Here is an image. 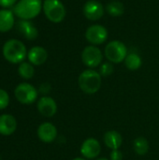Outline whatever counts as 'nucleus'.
I'll list each match as a JSON object with an SVG mask.
<instances>
[{"instance_id":"f257e3e1","label":"nucleus","mask_w":159,"mask_h":160,"mask_svg":"<svg viewBox=\"0 0 159 160\" xmlns=\"http://www.w3.org/2000/svg\"><path fill=\"white\" fill-rule=\"evenodd\" d=\"M41 0H20L13 6V13L22 20H31L37 17L42 8Z\"/></svg>"},{"instance_id":"f03ea898","label":"nucleus","mask_w":159,"mask_h":160,"mask_svg":"<svg viewBox=\"0 0 159 160\" xmlns=\"http://www.w3.org/2000/svg\"><path fill=\"white\" fill-rule=\"evenodd\" d=\"M78 83L83 93L87 95L96 94L101 86V75L96 70L86 69L80 74Z\"/></svg>"},{"instance_id":"7ed1b4c3","label":"nucleus","mask_w":159,"mask_h":160,"mask_svg":"<svg viewBox=\"0 0 159 160\" xmlns=\"http://www.w3.org/2000/svg\"><path fill=\"white\" fill-rule=\"evenodd\" d=\"M3 55L8 62L18 64L25 59L27 51L22 41L18 39H9L3 46Z\"/></svg>"},{"instance_id":"20e7f679","label":"nucleus","mask_w":159,"mask_h":160,"mask_svg":"<svg viewBox=\"0 0 159 160\" xmlns=\"http://www.w3.org/2000/svg\"><path fill=\"white\" fill-rule=\"evenodd\" d=\"M42 8L47 19L54 23L63 22L67 14L66 8L60 0H44Z\"/></svg>"},{"instance_id":"39448f33","label":"nucleus","mask_w":159,"mask_h":160,"mask_svg":"<svg viewBox=\"0 0 159 160\" xmlns=\"http://www.w3.org/2000/svg\"><path fill=\"white\" fill-rule=\"evenodd\" d=\"M105 56L111 63L119 64L125 61L127 56V46L119 40H112L109 42L105 47Z\"/></svg>"},{"instance_id":"423d86ee","label":"nucleus","mask_w":159,"mask_h":160,"mask_svg":"<svg viewBox=\"0 0 159 160\" xmlns=\"http://www.w3.org/2000/svg\"><path fill=\"white\" fill-rule=\"evenodd\" d=\"M15 98L22 104H32L37 98V89L30 83L22 82L20 83L14 91Z\"/></svg>"},{"instance_id":"0eeeda50","label":"nucleus","mask_w":159,"mask_h":160,"mask_svg":"<svg viewBox=\"0 0 159 160\" xmlns=\"http://www.w3.org/2000/svg\"><path fill=\"white\" fill-rule=\"evenodd\" d=\"M102 59L103 55L100 49L95 45L86 46L82 52V63L90 68L98 67L101 64Z\"/></svg>"},{"instance_id":"6e6552de","label":"nucleus","mask_w":159,"mask_h":160,"mask_svg":"<svg viewBox=\"0 0 159 160\" xmlns=\"http://www.w3.org/2000/svg\"><path fill=\"white\" fill-rule=\"evenodd\" d=\"M85 38L93 45L103 44L108 38V31L101 24H93L86 29Z\"/></svg>"},{"instance_id":"1a4fd4ad","label":"nucleus","mask_w":159,"mask_h":160,"mask_svg":"<svg viewBox=\"0 0 159 160\" xmlns=\"http://www.w3.org/2000/svg\"><path fill=\"white\" fill-rule=\"evenodd\" d=\"M83 15L90 21H97L104 15L105 8L103 5L97 0H88L82 8Z\"/></svg>"},{"instance_id":"9d476101","label":"nucleus","mask_w":159,"mask_h":160,"mask_svg":"<svg viewBox=\"0 0 159 160\" xmlns=\"http://www.w3.org/2000/svg\"><path fill=\"white\" fill-rule=\"evenodd\" d=\"M101 151V146L95 138L86 139L81 146V154L86 159L97 158Z\"/></svg>"},{"instance_id":"9b49d317","label":"nucleus","mask_w":159,"mask_h":160,"mask_svg":"<svg viewBox=\"0 0 159 160\" xmlns=\"http://www.w3.org/2000/svg\"><path fill=\"white\" fill-rule=\"evenodd\" d=\"M37 110L39 113L45 117H52L57 112V105L51 97H42L37 102Z\"/></svg>"},{"instance_id":"f8f14e48","label":"nucleus","mask_w":159,"mask_h":160,"mask_svg":"<svg viewBox=\"0 0 159 160\" xmlns=\"http://www.w3.org/2000/svg\"><path fill=\"white\" fill-rule=\"evenodd\" d=\"M37 136L39 140L43 142L50 143L52 142L57 137V129L55 126L51 123H43L37 128Z\"/></svg>"},{"instance_id":"ddd939ff","label":"nucleus","mask_w":159,"mask_h":160,"mask_svg":"<svg viewBox=\"0 0 159 160\" xmlns=\"http://www.w3.org/2000/svg\"><path fill=\"white\" fill-rule=\"evenodd\" d=\"M17 128L16 119L10 114L0 115V134L9 136L15 132Z\"/></svg>"},{"instance_id":"4468645a","label":"nucleus","mask_w":159,"mask_h":160,"mask_svg":"<svg viewBox=\"0 0 159 160\" xmlns=\"http://www.w3.org/2000/svg\"><path fill=\"white\" fill-rule=\"evenodd\" d=\"M27 57L32 65L40 66L46 62L48 58V52L43 47L36 46L30 49V51L27 53Z\"/></svg>"},{"instance_id":"2eb2a0df","label":"nucleus","mask_w":159,"mask_h":160,"mask_svg":"<svg viewBox=\"0 0 159 160\" xmlns=\"http://www.w3.org/2000/svg\"><path fill=\"white\" fill-rule=\"evenodd\" d=\"M104 143L106 146L112 150H117L121 147L123 143V138L121 134L116 130H110L104 134L103 137Z\"/></svg>"},{"instance_id":"dca6fc26","label":"nucleus","mask_w":159,"mask_h":160,"mask_svg":"<svg viewBox=\"0 0 159 160\" xmlns=\"http://www.w3.org/2000/svg\"><path fill=\"white\" fill-rule=\"evenodd\" d=\"M17 29L29 40L36 39L37 37V30L36 26L27 20H22L17 23Z\"/></svg>"},{"instance_id":"f3484780","label":"nucleus","mask_w":159,"mask_h":160,"mask_svg":"<svg viewBox=\"0 0 159 160\" xmlns=\"http://www.w3.org/2000/svg\"><path fill=\"white\" fill-rule=\"evenodd\" d=\"M14 13L9 9L0 10V32H7L14 25Z\"/></svg>"},{"instance_id":"a211bd4d","label":"nucleus","mask_w":159,"mask_h":160,"mask_svg":"<svg viewBox=\"0 0 159 160\" xmlns=\"http://www.w3.org/2000/svg\"><path fill=\"white\" fill-rule=\"evenodd\" d=\"M125 65L130 70H137L142 67V60L139 54L135 52H130L125 59Z\"/></svg>"},{"instance_id":"6ab92c4d","label":"nucleus","mask_w":159,"mask_h":160,"mask_svg":"<svg viewBox=\"0 0 159 160\" xmlns=\"http://www.w3.org/2000/svg\"><path fill=\"white\" fill-rule=\"evenodd\" d=\"M106 10L107 12L113 17H119L122 16L125 12V7L124 4L120 1L114 0L110 2L107 7H106Z\"/></svg>"},{"instance_id":"aec40b11","label":"nucleus","mask_w":159,"mask_h":160,"mask_svg":"<svg viewBox=\"0 0 159 160\" xmlns=\"http://www.w3.org/2000/svg\"><path fill=\"white\" fill-rule=\"evenodd\" d=\"M133 148L139 156H145L149 151V142L144 137H139L134 140Z\"/></svg>"},{"instance_id":"412c9836","label":"nucleus","mask_w":159,"mask_h":160,"mask_svg":"<svg viewBox=\"0 0 159 160\" xmlns=\"http://www.w3.org/2000/svg\"><path fill=\"white\" fill-rule=\"evenodd\" d=\"M18 72L22 78H23L25 80H29V79L33 78V76L35 74V68L30 63L23 62L19 66Z\"/></svg>"},{"instance_id":"4be33fe9","label":"nucleus","mask_w":159,"mask_h":160,"mask_svg":"<svg viewBox=\"0 0 159 160\" xmlns=\"http://www.w3.org/2000/svg\"><path fill=\"white\" fill-rule=\"evenodd\" d=\"M113 70V65L111 62L103 63L99 68V74L103 77H108L112 74Z\"/></svg>"},{"instance_id":"5701e85b","label":"nucleus","mask_w":159,"mask_h":160,"mask_svg":"<svg viewBox=\"0 0 159 160\" xmlns=\"http://www.w3.org/2000/svg\"><path fill=\"white\" fill-rule=\"evenodd\" d=\"M9 103V96L8 94L3 90L0 89V110H4L7 107Z\"/></svg>"},{"instance_id":"b1692460","label":"nucleus","mask_w":159,"mask_h":160,"mask_svg":"<svg viewBox=\"0 0 159 160\" xmlns=\"http://www.w3.org/2000/svg\"><path fill=\"white\" fill-rule=\"evenodd\" d=\"M110 160H123V154L119 149L112 150L110 155Z\"/></svg>"},{"instance_id":"393cba45","label":"nucleus","mask_w":159,"mask_h":160,"mask_svg":"<svg viewBox=\"0 0 159 160\" xmlns=\"http://www.w3.org/2000/svg\"><path fill=\"white\" fill-rule=\"evenodd\" d=\"M17 0H0V6L4 8H10L14 6Z\"/></svg>"},{"instance_id":"a878e982","label":"nucleus","mask_w":159,"mask_h":160,"mask_svg":"<svg viewBox=\"0 0 159 160\" xmlns=\"http://www.w3.org/2000/svg\"><path fill=\"white\" fill-rule=\"evenodd\" d=\"M50 90H51V86L49 84H46V83L42 84L40 87V91L42 92V94H48Z\"/></svg>"},{"instance_id":"bb28decb","label":"nucleus","mask_w":159,"mask_h":160,"mask_svg":"<svg viewBox=\"0 0 159 160\" xmlns=\"http://www.w3.org/2000/svg\"><path fill=\"white\" fill-rule=\"evenodd\" d=\"M72 160H86V159L82 158H74V159H72Z\"/></svg>"},{"instance_id":"cd10ccee","label":"nucleus","mask_w":159,"mask_h":160,"mask_svg":"<svg viewBox=\"0 0 159 160\" xmlns=\"http://www.w3.org/2000/svg\"><path fill=\"white\" fill-rule=\"evenodd\" d=\"M96 160H109V159H107V158H97V159H96Z\"/></svg>"}]
</instances>
